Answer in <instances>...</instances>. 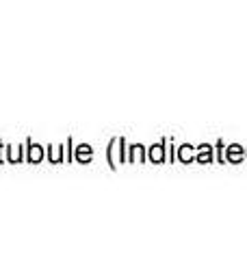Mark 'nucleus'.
<instances>
[{
  "label": "nucleus",
  "mask_w": 247,
  "mask_h": 260,
  "mask_svg": "<svg viewBox=\"0 0 247 260\" xmlns=\"http://www.w3.org/2000/svg\"><path fill=\"white\" fill-rule=\"evenodd\" d=\"M152 158H154V160H163V150H161V145H156V148L152 150Z\"/></svg>",
  "instance_id": "1"
},
{
  "label": "nucleus",
  "mask_w": 247,
  "mask_h": 260,
  "mask_svg": "<svg viewBox=\"0 0 247 260\" xmlns=\"http://www.w3.org/2000/svg\"><path fill=\"white\" fill-rule=\"evenodd\" d=\"M30 156H33V158H35V160H39V150L35 148V150H33V154H30Z\"/></svg>",
  "instance_id": "3"
},
{
  "label": "nucleus",
  "mask_w": 247,
  "mask_h": 260,
  "mask_svg": "<svg viewBox=\"0 0 247 260\" xmlns=\"http://www.w3.org/2000/svg\"><path fill=\"white\" fill-rule=\"evenodd\" d=\"M230 158H241V154H238V150H236V145H234V150H230Z\"/></svg>",
  "instance_id": "2"
}]
</instances>
